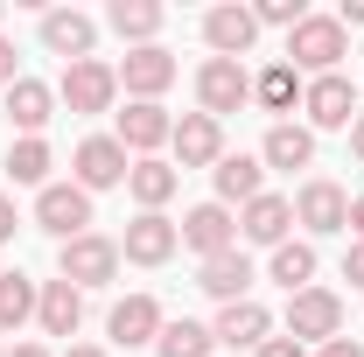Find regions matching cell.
<instances>
[{
  "mask_svg": "<svg viewBox=\"0 0 364 357\" xmlns=\"http://www.w3.org/2000/svg\"><path fill=\"white\" fill-rule=\"evenodd\" d=\"M112 273H119V238H98V231H85V238L56 245V280H70L77 294H85V287H105Z\"/></svg>",
  "mask_w": 364,
  "mask_h": 357,
  "instance_id": "obj_3",
  "label": "cell"
},
{
  "mask_svg": "<svg viewBox=\"0 0 364 357\" xmlns=\"http://www.w3.org/2000/svg\"><path fill=\"white\" fill-rule=\"evenodd\" d=\"M105 28L127 49H147L161 36V7H154V0H112V7H105Z\"/></svg>",
  "mask_w": 364,
  "mask_h": 357,
  "instance_id": "obj_26",
  "label": "cell"
},
{
  "mask_svg": "<svg viewBox=\"0 0 364 357\" xmlns=\"http://www.w3.org/2000/svg\"><path fill=\"white\" fill-rule=\"evenodd\" d=\"M182 245L176 218H161V211H140L134 224H127V238H119V260H134V267H168Z\"/></svg>",
  "mask_w": 364,
  "mask_h": 357,
  "instance_id": "obj_10",
  "label": "cell"
},
{
  "mask_svg": "<svg viewBox=\"0 0 364 357\" xmlns=\"http://www.w3.org/2000/svg\"><path fill=\"white\" fill-rule=\"evenodd\" d=\"M0 357H7V351H0Z\"/></svg>",
  "mask_w": 364,
  "mask_h": 357,
  "instance_id": "obj_43",
  "label": "cell"
},
{
  "mask_svg": "<svg viewBox=\"0 0 364 357\" xmlns=\"http://www.w3.org/2000/svg\"><path fill=\"white\" fill-rule=\"evenodd\" d=\"M196 287L210 294V302H252V260L245 252H218V260H203V273H196Z\"/></svg>",
  "mask_w": 364,
  "mask_h": 357,
  "instance_id": "obj_18",
  "label": "cell"
},
{
  "mask_svg": "<svg viewBox=\"0 0 364 357\" xmlns=\"http://www.w3.org/2000/svg\"><path fill=\"white\" fill-rule=\"evenodd\" d=\"M36 224H43L56 245L85 238L91 231V196L77 189V182H49V189H36Z\"/></svg>",
  "mask_w": 364,
  "mask_h": 357,
  "instance_id": "obj_6",
  "label": "cell"
},
{
  "mask_svg": "<svg viewBox=\"0 0 364 357\" xmlns=\"http://www.w3.org/2000/svg\"><path fill=\"white\" fill-rule=\"evenodd\" d=\"M294 224H309L316 238H329V231H350V196H343L329 176L301 182V196H294Z\"/></svg>",
  "mask_w": 364,
  "mask_h": 357,
  "instance_id": "obj_13",
  "label": "cell"
},
{
  "mask_svg": "<svg viewBox=\"0 0 364 357\" xmlns=\"http://www.w3.org/2000/svg\"><path fill=\"white\" fill-rule=\"evenodd\" d=\"M112 70H119V91H127V98H140V105H161V91L176 85L182 63H176L161 43H147V49H127V63H112Z\"/></svg>",
  "mask_w": 364,
  "mask_h": 357,
  "instance_id": "obj_7",
  "label": "cell"
},
{
  "mask_svg": "<svg viewBox=\"0 0 364 357\" xmlns=\"http://www.w3.org/2000/svg\"><path fill=\"white\" fill-rule=\"evenodd\" d=\"M301 91H309V78H301L287 56H280V63H267V70L252 78V98H259L267 112H294V105H301Z\"/></svg>",
  "mask_w": 364,
  "mask_h": 357,
  "instance_id": "obj_27",
  "label": "cell"
},
{
  "mask_svg": "<svg viewBox=\"0 0 364 357\" xmlns=\"http://www.w3.org/2000/svg\"><path fill=\"white\" fill-rule=\"evenodd\" d=\"M56 98H63L77 119H91V112H112V98H119V70H112V63H98V56H85V63H63Z\"/></svg>",
  "mask_w": 364,
  "mask_h": 357,
  "instance_id": "obj_4",
  "label": "cell"
},
{
  "mask_svg": "<svg viewBox=\"0 0 364 357\" xmlns=\"http://www.w3.org/2000/svg\"><path fill=\"white\" fill-rule=\"evenodd\" d=\"M267 280H280L287 294L316 287V245H309V238H287V245H273V260H267Z\"/></svg>",
  "mask_w": 364,
  "mask_h": 357,
  "instance_id": "obj_28",
  "label": "cell"
},
{
  "mask_svg": "<svg viewBox=\"0 0 364 357\" xmlns=\"http://www.w3.org/2000/svg\"><path fill=\"white\" fill-rule=\"evenodd\" d=\"M287 224H294V203H287V196H252V203H245V211H238V231H245V238H252V245H287Z\"/></svg>",
  "mask_w": 364,
  "mask_h": 357,
  "instance_id": "obj_22",
  "label": "cell"
},
{
  "mask_svg": "<svg viewBox=\"0 0 364 357\" xmlns=\"http://www.w3.org/2000/svg\"><path fill=\"white\" fill-rule=\"evenodd\" d=\"M161 302L154 294H127V302H112V315H105V336L119 343V351H140V343H154L161 336Z\"/></svg>",
  "mask_w": 364,
  "mask_h": 357,
  "instance_id": "obj_14",
  "label": "cell"
},
{
  "mask_svg": "<svg viewBox=\"0 0 364 357\" xmlns=\"http://www.w3.org/2000/svg\"><path fill=\"white\" fill-rule=\"evenodd\" d=\"M182 245L196 252V260H218V252H238V218H231L225 203H196L189 218L176 224Z\"/></svg>",
  "mask_w": 364,
  "mask_h": 357,
  "instance_id": "obj_12",
  "label": "cell"
},
{
  "mask_svg": "<svg viewBox=\"0 0 364 357\" xmlns=\"http://www.w3.org/2000/svg\"><path fill=\"white\" fill-rule=\"evenodd\" d=\"M245 98H252V70H245V63H231V56H210V63L196 70V105H203L210 119L238 112Z\"/></svg>",
  "mask_w": 364,
  "mask_h": 357,
  "instance_id": "obj_8",
  "label": "cell"
},
{
  "mask_svg": "<svg viewBox=\"0 0 364 357\" xmlns=\"http://www.w3.org/2000/svg\"><path fill=\"white\" fill-rule=\"evenodd\" d=\"M259 161L294 176V169H309V161H316V134H309V127H294V119H273V127H267V147H259Z\"/></svg>",
  "mask_w": 364,
  "mask_h": 357,
  "instance_id": "obj_23",
  "label": "cell"
},
{
  "mask_svg": "<svg viewBox=\"0 0 364 357\" xmlns=\"http://www.w3.org/2000/svg\"><path fill=\"white\" fill-rule=\"evenodd\" d=\"M252 21H259V28H301V21H309V7H301V0H259V7H252Z\"/></svg>",
  "mask_w": 364,
  "mask_h": 357,
  "instance_id": "obj_32",
  "label": "cell"
},
{
  "mask_svg": "<svg viewBox=\"0 0 364 357\" xmlns=\"http://www.w3.org/2000/svg\"><path fill=\"white\" fill-rule=\"evenodd\" d=\"M316 357H364V343H358V336H336V343H322Z\"/></svg>",
  "mask_w": 364,
  "mask_h": 357,
  "instance_id": "obj_35",
  "label": "cell"
},
{
  "mask_svg": "<svg viewBox=\"0 0 364 357\" xmlns=\"http://www.w3.org/2000/svg\"><path fill=\"white\" fill-rule=\"evenodd\" d=\"M350 224H358V238H364V196H350Z\"/></svg>",
  "mask_w": 364,
  "mask_h": 357,
  "instance_id": "obj_41",
  "label": "cell"
},
{
  "mask_svg": "<svg viewBox=\"0 0 364 357\" xmlns=\"http://www.w3.org/2000/svg\"><path fill=\"white\" fill-rule=\"evenodd\" d=\"M343 28H364V0H343V14H336Z\"/></svg>",
  "mask_w": 364,
  "mask_h": 357,
  "instance_id": "obj_38",
  "label": "cell"
},
{
  "mask_svg": "<svg viewBox=\"0 0 364 357\" xmlns=\"http://www.w3.org/2000/svg\"><path fill=\"white\" fill-rule=\"evenodd\" d=\"M127 189H134L140 211H161V203L182 189V169H176V161H161V154H147V161H134V169H127Z\"/></svg>",
  "mask_w": 364,
  "mask_h": 357,
  "instance_id": "obj_25",
  "label": "cell"
},
{
  "mask_svg": "<svg viewBox=\"0 0 364 357\" xmlns=\"http://www.w3.org/2000/svg\"><path fill=\"white\" fill-rule=\"evenodd\" d=\"M36 302H43V287L28 280V273H0V329H21L28 315H36Z\"/></svg>",
  "mask_w": 364,
  "mask_h": 357,
  "instance_id": "obj_31",
  "label": "cell"
},
{
  "mask_svg": "<svg viewBox=\"0 0 364 357\" xmlns=\"http://www.w3.org/2000/svg\"><path fill=\"white\" fill-rule=\"evenodd\" d=\"M14 78H21V70H14V43H7V36H0V91L14 85Z\"/></svg>",
  "mask_w": 364,
  "mask_h": 357,
  "instance_id": "obj_36",
  "label": "cell"
},
{
  "mask_svg": "<svg viewBox=\"0 0 364 357\" xmlns=\"http://www.w3.org/2000/svg\"><path fill=\"white\" fill-rule=\"evenodd\" d=\"M49 169H56V154H49V140H7V182H28V189H49Z\"/></svg>",
  "mask_w": 364,
  "mask_h": 357,
  "instance_id": "obj_29",
  "label": "cell"
},
{
  "mask_svg": "<svg viewBox=\"0 0 364 357\" xmlns=\"http://www.w3.org/2000/svg\"><path fill=\"white\" fill-rule=\"evenodd\" d=\"M210 336H218V343H231V351H259V343L273 336V315L259 309V302H231V309H218Z\"/></svg>",
  "mask_w": 364,
  "mask_h": 357,
  "instance_id": "obj_19",
  "label": "cell"
},
{
  "mask_svg": "<svg viewBox=\"0 0 364 357\" xmlns=\"http://www.w3.org/2000/svg\"><path fill=\"white\" fill-rule=\"evenodd\" d=\"M91 43H98V21H91V14H77V7H49V14H43V49H49V56L85 63Z\"/></svg>",
  "mask_w": 364,
  "mask_h": 357,
  "instance_id": "obj_16",
  "label": "cell"
},
{
  "mask_svg": "<svg viewBox=\"0 0 364 357\" xmlns=\"http://www.w3.org/2000/svg\"><path fill=\"white\" fill-rule=\"evenodd\" d=\"M301 112H309V134H350V119H358V85H350L343 70L309 78V91H301Z\"/></svg>",
  "mask_w": 364,
  "mask_h": 357,
  "instance_id": "obj_5",
  "label": "cell"
},
{
  "mask_svg": "<svg viewBox=\"0 0 364 357\" xmlns=\"http://www.w3.org/2000/svg\"><path fill=\"white\" fill-rule=\"evenodd\" d=\"M203 43H210V56H245V49L259 43V21H252V7H238V0H225V7H210L203 14Z\"/></svg>",
  "mask_w": 364,
  "mask_h": 357,
  "instance_id": "obj_15",
  "label": "cell"
},
{
  "mask_svg": "<svg viewBox=\"0 0 364 357\" xmlns=\"http://www.w3.org/2000/svg\"><path fill=\"white\" fill-rule=\"evenodd\" d=\"M210 182H218V203H252V196H267V161L259 154H225L218 169H210Z\"/></svg>",
  "mask_w": 364,
  "mask_h": 357,
  "instance_id": "obj_20",
  "label": "cell"
},
{
  "mask_svg": "<svg viewBox=\"0 0 364 357\" xmlns=\"http://www.w3.org/2000/svg\"><path fill=\"white\" fill-rule=\"evenodd\" d=\"M343 280L364 287V238H350V252H343Z\"/></svg>",
  "mask_w": 364,
  "mask_h": 357,
  "instance_id": "obj_33",
  "label": "cell"
},
{
  "mask_svg": "<svg viewBox=\"0 0 364 357\" xmlns=\"http://www.w3.org/2000/svg\"><path fill=\"white\" fill-rule=\"evenodd\" d=\"M252 357H309V351H301L294 336H267V343H259V351H252Z\"/></svg>",
  "mask_w": 364,
  "mask_h": 357,
  "instance_id": "obj_34",
  "label": "cell"
},
{
  "mask_svg": "<svg viewBox=\"0 0 364 357\" xmlns=\"http://www.w3.org/2000/svg\"><path fill=\"white\" fill-rule=\"evenodd\" d=\"M36 322H43V336H77V322H85V294H77L70 280H43Z\"/></svg>",
  "mask_w": 364,
  "mask_h": 357,
  "instance_id": "obj_24",
  "label": "cell"
},
{
  "mask_svg": "<svg viewBox=\"0 0 364 357\" xmlns=\"http://www.w3.org/2000/svg\"><path fill=\"white\" fill-rule=\"evenodd\" d=\"M168 147H176V169H218V161H225V119L182 112L176 134H168Z\"/></svg>",
  "mask_w": 364,
  "mask_h": 357,
  "instance_id": "obj_9",
  "label": "cell"
},
{
  "mask_svg": "<svg viewBox=\"0 0 364 357\" xmlns=\"http://www.w3.org/2000/svg\"><path fill=\"white\" fill-rule=\"evenodd\" d=\"M14 224H21V211H14V203H7V196H0V245H7V238H14Z\"/></svg>",
  "mask_w": 364,
  "mask_h": 357,
  "instance_id": "obj_37",
  "label": "cell"
},
{
  "mask_svg": "<svg viewBox=\"0 0 364 357\" xmlns=\"http://www.w3.org/2000/svg\"><path fill=\"white\" fill-rule=\"evenodd\" d=\"M168 134H176V119H168L161 105H140V98H134V105L119 112V147H127L134 161H147L154 147H168Z\"/></svg>",
  "mask_w": 364,
  "mask_h": 357,
  "instance_id": "obj_17",
  "label": "cell"
},
{
  "mask_svg": "<svg viewBox=\"0 0 364 357\" xmlns=\"http://www.w3.org/2000/svg\"><path fill=\"white\" fill-rule=\"evenodd\" d=\"M49 112H56V91L43 85V78H14L7 85V119L21 127V140H36L49 127Z\"/></svg>",
  "mask_w": 364,
  "mask_h": 357,
  "instance_id": "obj_21",
  "label": "cell"
},
{
  "mask_svg": "<svg viewBox=\"0 0 364 357\" xmlns=\"http://www.w3.org/2000/svg\"><path fill=\"white\" fill-rule=\"evenodd\" d=\"M350 154H358V161H364V112H358V119H350Z\"/></svg>",
  "mask_w": 364,
  "mask_h": 357,
  "instance_id": "obj_39",
  "label": "cell"
},
{
  "mask_svg": "<svg viewBox=\"0 0 364 357\" xmlns=\"http://www.w3.org/2000/svg\"><path fill=\"white\" fill-rule=\"evenodd\" d=\"M63 357H105V351H98V343H70Z\"/></svg>",
  "mask_w": 364,
  "mask_h": 357,
  "instance_id": "obj_42",
  "label": "cell"
},
{
  "mask_svg": "<svg viewBox=\"0 0 364 357\" xmlns=\"http://www.w3.org/2000/svg\"><path fill=\"white\" fill-rule=\"evenodd\" d=\"M154 351H161V357H210V351H218V336H210V322H189V315H176V322H161Z\"/></svg>",
  "mask_w": 364,
  "mask_h": 357,
  "instance_id": "obj_30",
  "label": "cell"
},
{
  "mask_svg": "<svg viewBox=\"0 0 364 357\" xmlns=\"http://www.w3.org/2000/svg\"><path fill=\"white\" fill-rule=\"evenodd\" d=\"M287 336L309 351V343H336L343 336V294H329V287H301V294H287Z\"/></svg>",
  "mask_w": 364,
  "mask_h": 357,
  "instance_id": "obj_2",
  "label": "cell"
},
{
  "mask_svg": "<svg viewBox=\"0 0 364 357\" xmlns=\"http://www.w3.org/2000/svg\"><path fill=\"white\" fill-rule=\"evenodd\" d=\"M343 56H350V28H343L336 14H309L301 28H287V63H294L301 78H329Z\"/></svg>",
  "mask_w": 364,
  "mask_h": 357,
  "instance_id": "obj_1",
  "label": "cell"
},
{
  "mask_svg": "<svg viewBox=\"0 0 364 357\" xmlns=\"http://www.w3.org/2000/svg\"><path fill=\"white\" fill-rule=\"evenodd\" d=\"M7 357H49V351H43V343H14Z\"/></svg>",
  "mask_w": 364,
  "mask_h": 357,
  "instance_id": "obj_40",
  "label": "cell"
},
{
  "mask_svg": "<svg viewBox=\"0 0 364 357\" xmlns=\"http://www.w3.org/2000/svg\"><path fill=\"white\" fill-rule=\"evenodd\" d=\"M70 169H77V189H112V182H127V169H134V154L119 147V134H91L77 154H70Z\"/></svg>",
  "mask_w": 364,
  "mask_h": 357,
  "instance_id": "obj_11",
  "label": "cell"
}]
</instances>
